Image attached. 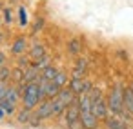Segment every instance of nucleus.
<instances>
[{
  "label": "nucleus",
  "mask_w": 133,
  "mask_h": 129,
  "mask_svg": "<svg viewBox=\"0 0 133 129\" xmlns=\"http://www.w3.org/2000/svg\"><path fill=\"white\" fill-rule=\"evenodd\" d=\"M78 109H80V120L84 124L86 129H97L98 125V118L93 114V109H91V98H89V93H84V95H78Z\"/></svg>",
  "instance_id": "nucleus-1"
},
{
  "label": "nucleus",
  "mask_w": 133,
  "mask_h": 129,
  "mask_svg": "<svg viewBox=\"0 0 133 129\" xmlns=\"http://www.w3.org/2000/svg\"><path fill=\"white\" fill-rule=\"evenodd\" d=\"M108 109L115 114L120 116L126 109H124V87L122 84H115L108 95Z\"/></svg>",
  "instance_id": "nucleus-2"
},
{
  "label": "nucleus",
  "mask_w": 133,
  "mask_h": 129,
  "mask_svg": "<svg viewBox=\"0 0 133 129\" xmlns=\"http://www.w3.org/2000/svg\"><path fill=\"white\" fill-rule=\"evenodd\" d=\"M42 98H44V95H42V89H40L38 82H31V84H26V85H24V91H22V102H24V107L33 109L35 105L40 104Z\"/></svg>",
  "instance_id": "nucleus-3"
},
{
  "label": "nucleus",
  "mask_w": 133,
  "mask_h": 129,
  "mask_svg": "<svg viewBox=\"0 0 133 129\" xmlns=\"http://www.w3.org/2000/svg\"><path fill=\"white\" fill-rule=\"evenodd\" d=\"M89 98H91V109H93V114L98 118V120H106L108 118V100H104L102 93L98 89H91L89 91Z\"/></svg>",
  "instance_id": "nucleus-4"
},
{
  "label": "nucleus",
  "mask_w": 133,
  "mask_h": 129,
  "mask_svg": "<svg viewBox=\"0 0 133 129\" xmlns=\"http://www.w3.org/2000/svg\"><path fill=\"white\" fill-rule=\"evenodd\" d=\"M75 98H77V95H75L69 87H68V89L64 87V89H62L55 98H51V102H53V116H55V114L64 113V111L68 109V105H69Z\"/></svg>",
  "instance_id": "nucleus-5"
},
{
  "label": "nucleus",
  "mask_w": 133,
  "mask_h": 129,
  "mask_svg": "<svg viewBox=\"0 0 133 129\" xmlns=\"http://www.w3.org/2000/svg\"><path fill=\"white\" fill-rule=\"evenodd\" d=\"M66 124L68 129H86L82 120H80V109H78V98H75L68 109H66Z\"/></svg>",
  "instance_id": "nucleus-6"
},
{
  "label": "nucleus",
  "mask_w": 133,
  "mask_h": 129,
  "mask_svg": "<svg viewBox=\"0 0 133 129\" xmlns=\"http://www.w3.org/2000/svg\"><path fill=\"white\" fill-rule=\"evenodd\" d=\"M69 89L78 96V95H84V93H89L93 87H91V84L88 82V80H84V78H77V76H73L71 78V82H69Z\"/></svg>",
  "instance_id": "nucleus-7"
},
{
  "label": "nucleus",
  "mask_w": 133,
  "mask_h": 129,
  "mask_svg": "<svg viewBox=\"0 0 133 129\" xmlns=\"http://www.w3.org/2000/svg\"><path fill=\"white\" fill-rule=\"evenodd\" d=\"M35 114H37L40 120L53 116V102H51V98H46V100L38 105V109H37V113H35Z\"/></svg>",
  "instance_id": "nucleus-8"
},
{
  "label": "nucleus",
  "mask_w": 133,
  "mask_h": 129,
  "mask_svg": "<svg viewBox=\"0 0 133 129\" xmlns=\"http://www.w3.org/2000/svg\"><path fill=\"white\" fill-rule=\"evenodd\" d=\"M106 124H108V127L109 129H128V125H126V122L120 118V116H108L106 118Z\"/></svg>",
  "instance_id": "nucleus-9"
},
{
  "label": "nucleus",
  "mask_w": 133,
  "mask_h": 129,
  "mask_svg": "<svg viewBox=\"0 0 133 129\" xmlns=\"http://www.w3.org/2000/svg\"><path fill=\"white\" fill-rule=\"evenodd\" d=\"M124 109L133 114V89L131 87L124 89Z\"/></svg>",
  "instance_id": "nucleus-10"
},
{
  "label": "nucleus",
  "mask_w": 133,
  "mask_h": 129,
  "mask_svg": "<svg viewBox=\"0 0 133 129\" xmlns=\"http://www.w3.org/2000/svg\"><path fill=\"white\" fill-rule=\"evenodd\" d=\"M26 38L24 37H18L15 42H13V46H11V51H13V55H22L24 51H26Z\"/></svg>",
  "instance_id": "nucleus-11"
},
{
  "label": "nucleus",
  "mask_w": 133,
  "mask_h": 129,
  "mask_svg": "<svg viewBox=\"0 0 133 129\" xmlns=\"http://www.w3.org/2000/svg\"><path fill=\"white\" fill-rule=\"evenodd\" d=\"M58 73H60V71H58L55 66H46V67L40 71V76H42V78H46V80H53Z\"/></svg>",
  "instance_id": "nucleus-12"
},
{
  "label": "nucleus",
  "mask_w": 133,
  "mask_h": 129,
  "mask_svg": "<svg viewBox=\"0 0 133 129\" xmlns=\"http://www.w3.org/2000/svg\"><path fill=\"white\" fill-rule=\"evenodd\" d=\"M29 56L37 62V60H40V58H44L46 56V51H44V46H40V44H35L33 47H31V53H29Z\"/></svg>",
  "instance_id": "nucleus-13"
},
{
  "label": "nucleus",
  "mask_w": 133,
  "mask_h": 129,
  "mask_svg": "<svg viewBox=\"0 0 133 129\" xmlns=\"http://www.w3.org/2000/svg\"><path fill=\"white\" fill-rule=\"evenodd\" d=\"M31 116H33V111L31 109H28V107H24L20 113H18V124H28L29 125V122H31Z\"/></svg>",
  "instance_id": "nucleus-14"
},
{
  "label": "nucleus",
  "mask_w": 133,
  "mask_h": 129,
  "mask_svg": "<svg viewBox=\"0 0 133 129\" xmlns=\"http://www.w3.org/2000/svg\"><path fill=\"white\" fill-rule=\"evenodd\" d=\"M68 49H69L71 55H78V53L82 51V44H80V40H78V38H71V40L68 42Z\"/></svg>",
  "instance_id": "nucleus-15"
},
{
  "label": "nucleus",
  "mask_w": 133,
  "mask_h": 129,
  "mask_svg": "<svg viewBox=\"0 0 133 129\" xmlns=\"http://www.w3.org/2000/svg\"><path fill=\"white\" fill-rule=\"evenodd\" d=\"M86 69H88V62H86L84 58H80V60L77 62V67H75V75H73V76L82 78V76L86 75Z\"/></svg>",
  "instance_id": "nucleus-16"
},
{
  "label": "nucleus",
  "mask_w": 133,
  "mask_h": 129,
  "mask_svg": "<svg viewBox=\"0 0 133 129\" xmlns=\"http://www.w3.org/2000/svg\"><path fill=\"white\" fill-rule=\"evenodd\" d=\"M15 105H17V104H13V102H9V100H0V107H2V111H4L6 114H13V113H15Z\"/></svg>",
  "instance_id": "nucleus-17"
},
{
  "label": "nucleus",
  "mask_w": 133,
  "mask_h": 129,
  "mask_svg": "<svg viewBox=\"0 0 133 129\" xmlns=\"http://www.w3.org/2000/svg\"><path fill=\"white\" fill-rule=\"evenodd\" d=\"M11 76V71H9V67H0V82H6L8 78Z\"/></svg>",
  "instance_id": "nucleus-18"
},
{
  "label": "nucleus",
  "mask_w": 133,
  "mask_h": 129,
  "mask_svg": "<svg viewBox=\"0 0 133 129\" xmlns=\"http://www.w3.org/2000/svg\"><path fill=\"white\" fill-rule=\"evenodd\" d=\"M18 17H20V26H28V15L24 8H18Z\"/></svg>",
  "instance_id": "nucleus-19"
},
{
  "label": "nucleus",
  "mask_w": 133,
  "mask_h": 129,
  "mask_svg": "<svg viewBox=\"0 0 133 129\" xmlns=\"http://www.w3.org/2000/svg\"><path fill=\"white\" fill-rule=\"evenodd\" d=\"M8 89H9V85H8V82H0V100H2V98L6 96V93H8Z\"/></svg>",
  "instance_id": "nucleus-20"
},
{
  "label": "nucleus",
  "mask_w": 133,
  "mask_h": 129,
  "mask_svg": "<svg viewBox=\"0 0 133 129\" xmlns=\"http://www.w3.org/2000/svg\"><path fill=\"white\" fill-rule=\"evenodd\" d=\"M42 26H44V18H38V20H37V24H35V27H33V33H37Z\"/></svg>",
  "instance_id": "nucleus-21"
},
{
  "label": "nucleus",
  "mask_w": 133,
  "mask_h": 129,
  "mask_svg": "<svg viewBox=\"0 0 133 129\" xmlns=\"http://www.w3.org/2000/svg\"><path fill=\"white\" fill-rule=\"evenodd\" d=\"M4 17H6V24H11V11L8 8L4 9Z\"/></svg>",
  "instance_id": "nucleus-22"
},
{
  "label": "nucleus",
  "mask_w": 133,
  "mask_h": 129,
  "mask_svg": "<svg viewBox=\"0 0 133 129\" xmlns=\"http://www.w3.org/2000/svg\"><path fill=\"white\" fill-rule=\"evenodd\" d=\"M4 62H6V55L0 53V67H4Z\"/></svg>",
  "instance_id": "nucleus-23"
},
{
  "label": "nucleus",
  "mask_w": 133,
  "mask_h": 129,
  "mask_svg": "<svg viewBox=\"0 0 133 129\" xmlns=\"http://www.w3.org/2000/svg\"><path fill=\"white\" fill-rule=\"evenodd\" d=\"M2 42H4V35H2V33H0V44H2Z\"/></svg>",
  "instance_id": "nucleus-24"
},
{
  "label": "nucleus",
  "mask_w": 133,
  "mask_h": 129,
  "mask_svg": "<svg viewBox=\"0 0 133 129\" xmlns=\"http://www.w3.org/2000/svg\"><path fill=\"white\" fill-rule=\"evenodd\" d=\"M2 114H6V113H4V111H2V107H0V116H2Z\"/></svg>",
  "instance_id": "nucleus-25"
},
{
  "label": "nucleus",
  "mask_w": 133,
  "mask_h": 129,
  "mask_svg": "<svg viewBox=\"0 0 133 129\" xmlns=\"http://www.w3.org/2000/svg\"><path fill=\"white\" fill-rule=\"evenodd\" d=\"M0 8H2V6H0Z\"/></svg>",
  "instance_id": "nucleus-26"
}]
</instances>
